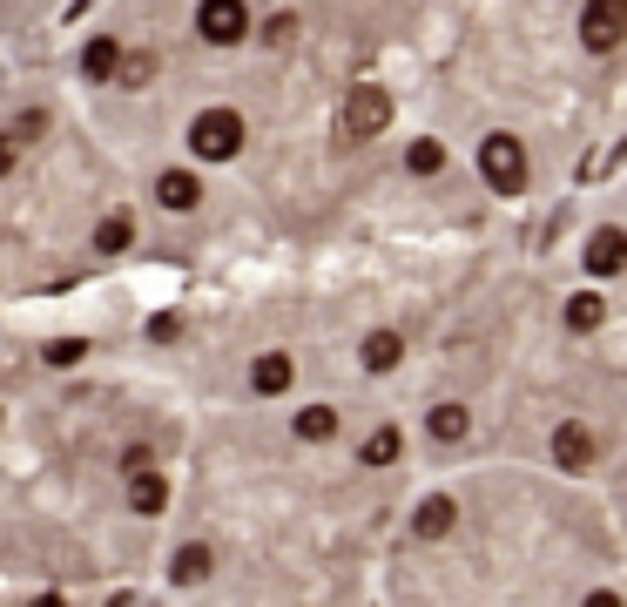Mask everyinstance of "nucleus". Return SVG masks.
Wrapping results in <instances>:
<instances>
[{
    "instance_id": "obj_16",
    "label": "nucleus",
    "mask_w": 627,
    "mask_h": 607,
    "mask_svg": "<svg viewBox=\"0 0 627 607\" xmlns=\"http://www.w3.org/2000/svg\"><path fill=\"white\" fill-rule=\"evenodd\" d=\"M129 506H135V513H162V506H169L162 473H135V479H129Z\"/></svg>"
},
{
    "instance_id": "obj_26",
    "label": "nucleus",
    "mask_w": 627,
    "mask_h": 607,
    "mask_svg": "<svg viewBox=\"0 0 627 607\" xmlns=\"http://www.w3.org/2000/svg\"><path fill=\"white\" fill-rule=\"evenodd\" d=\"M28 607H68V600H61V594H41V600H28Z\"/></svg>"
},
{
    "instance_id": "obj_11",
    "label": "nucleus",
    "mask_w": 627,
    "mask_h": 607,
    "mask_svg": "<svg viewBox=\"0 0 627 607\" xmlns=\"http://www.w3.org/2000/svg\"><path fill=\"white\" fill-rule=\"evenodd\" d=\"M115 68H122V48H115L109 34L81 48V74H88V81H115Z\"/></svg>"
},
{
    "instance_id": "obj_12",
    "label": "nucleus",
    "mask_w": 627,
    "mask_h": 607,
    "mask_svg": "<svg viewBox=\"0 0 627 607\" xmlns=\"http://www.w3.org/2000/svg\"><path fill=\"white\" fill-rule=\"evenodd\" d=\"M425 425H432V439H438V446H459L466 432H473V412H466V405H438Z\"/></svg>"
},
{
    "instance_id": "obj_3",
    "label": "nucleus",
    "mask_w": 627,
    "mask_h": 607,
    "mask_svg": "<svg viewBox=\"0 0 627 607\" xmlns=\"http://www.w3.org/2000/svg\"><path fill=\"white\" fill-rule=\"evenodd\" d=\"M620 34H627V8H620V0H594V8H580V41L594 54L620 48Z\"/></svg>"
},
{
    "instance_id": "obj_15",
    "label": "nucleus",
    "mask_w": 627,
    "mask_h": 607,
    "mask_svg": "<svg viewBox=\"0 0 627 607\" xmlns=\"http://www.w3.org/2000/svg\"><path fill=\"white\" fill-rule=\"evenodd\" d=\"M297 439L331 446V439H337V412H331V405H304V412H297Z\"/></svg>"
},
{
    "instance_id": "obj_21",
    "label": "nucleus",
    "mask_w": 627,
    "mask_h": 607,
    "mask_svg": "<svg viewBox=\"0 0 627 607\" xmlns=\"http://www.w3.org/2000/svg\"><path fill=\"white\" fill-rule=\"evenodd\" d=\"M149 74H155V61H149V54H122V68H115L122 89H149Z\"/></svg>"
},
{
    "instance_id": "obj_24",
    "label": "nucleus",
    "mask_w": 627,
    "mask_h": 607,
    "mask_svg": "<svg viewBox=\"0 0 627 607\" xmlns=\"http://www.w3.org/2000/svg\"><path fill=\"white\" fill-rule=\"evenodd\" d=\"M14 169V135H0V176Z\"/></svg>"
},
{
    "instance_id": "obj_7",
    "label": "nucleus",
    "mask_w": 627,
    "mask_h": 607,
    "mask_svg": "<svg viewBox=\"0 0 627 607\" xmlns=\"http://www.w3.org/2000/svg\"><path fill=\"white\" fill-rule=\"evenodd\" d=\"M587 271H594V277L627 271V230H594V243H587Z\"/></svg>"
},
{
    "instance_id": "obj_23",
    "label": "nucleus",
    "mask_w": 627,
    "mask_h": 607,
    "mask_svg": "<svg viewBox=\"0 0 627 607\" xmlns=\"http://www.w3.org/2000/svg\"><path fill=\"white\" fill-rule=\"evenodd\" d=\"M122 466H129V479H135V473H155V453H149V446H129Z\"/></svg>"
},
{
    "instance_id": "obj_10",
    "label": "nucleus",
    "mask_w": 627,
    "mask_h": 607,
    "mask_svg": "<svg viewBox=\"0 0 627 607\" xmlns=\"http://www.w3.org/2000/svg\"><path fill=\"white\" fill-rule=\"evenodd\" d=\"M291 372H297V365H291V358H284V352H263V358H256V365H250V385H256V392H263V398H277V392H284V385H291Z\"/></svg>"
},
{
    "instance_id": "obj_17",
    "label": "nucleus",
    "mask_w": 627,
    "mask_h": 607,
    "mask_svg": "<svg viewBox=\"0 0 627 607\" xmlns=\"http://www.w3.org/2000/svg\"><path fill=\"white\" fill-rule=\"evenodd\" d=\"M357 459H365V466H392V459H398V425H378Z\"/></svg>"
},
{
    "instance_id": "obj_6",
    "label": "nucleus",
    "mask_w": 627,
    "mask_h": 607,
    "mask_svg": "<svg viewBox=\"0 0 627 607\" xmlns=\"http://www.w3.org/2000/svg\"><path fill=\"white\" fill-rule=\"evenodd\" d=\"M554 466H560V473H587V466H594V432H587L580 418H567V425L554 432Z\"/></svg>"
},
{
    "instance_id": "obj_8",
    "label": "nucleus",
    "mask_w": 627,
    "mask_h": 607,
    "mask_svg": "<svg viewBox=\"0 0 627 607\" xmlns=\"http://www.w3.org/2000/svg\"><path fill=\"white\" fill-rule=\"evenodd\" d=\"M453 519H459V506L445 499V493H432V499H418V513H412V527L425 534V540H445L453 534Z\"/></svg>"
},
{
    "instance_id": "obj_18",
    "label": "nucleus",
    "mask_w": 627,
    "mask_h": 607,
    "mask_svg": "<svg viewBox=\"0 0 627 607\" xmlns=\"http://www.w3.org/2000/svg\"><path fill=\"white\" fill-rule=\"evenodd\" d=\"M129 236H135L129 216H102V223H95V250H129Z\"/></svg>"
},
{
    "instance_id": "obj_25",
    "label": "nucleus",
    "mask_w": 627,
    "mask_h": 607,
    "mask_svg": "<svg viewBox=\"0 0 627 607\" xmlns=\"http://www.w3.org/2000/svg\"><path fill=\"white\" fill-rule=\"evenodd\" d=\"M587 607H620V594H607V587H594V594H587Z\"/></svg>"
},
{
    "instance_id": "obj_14",
    "label": "nucleus",
    "mask_w": 627,
    "mask_h": 607,
    "mask_svg": "<svg viewBox=\"0 0 627 607\" xmlns=\"http://www.w3.org/2000/svg\"><path fill=\"white\" fill-rule=\"evenodd\" d=\"M398 358H405V337L398 331H372L365 337V372H392Z\"/></svg>"
},
{
    "instance_id": "obj_19",
    "label": "nucleus",
    "mask_w": 627,
    "mask_h": 607,
    "mask_svg": "<svg viewBox=\"0 0 627 607\" xmlns=\"http://www.w3.org/2000/svg\"><path fill=\"white\" fill-rule=\"evenodd\" d=\"M594 324H600V297H594V291L567 297V331H594Z\"/></svg>"
},
{
    "instance_id": "obj_2",
    "label": "nucleus",
    "mask_w": 627,
    "mask_h": 607,
    "mask_svg": "<svg viewBox=\"0 0 627 607\" xmlns=\"http://www.w3.org/2000/svg\"><path fill=\"white\" fill-rule=\"evenodd\" d=\"M479 176L499 190V196H519L526 190V149L513 135H486L479 142Z\"/></svg>"
},
{
    "instance_id": "obj_4",
    "label": "nucleus",
    "mask_w": 627,
    "mask_h": 607,
    "mask_svg": "<svg viewBox=\"0 0 627 607\" xmlns=\"http://www.w3.org/2000/svg\"><path fill=\"white\" fill-rule=\"evenodd\" d=\"M392 122V95L385 89H351L344 102V135H378Z\"/></svg>"
},
{
    "instance_id": "obj_9",
    "label": "nucleus",
    "mask_w": 627,
    "mask_h": 607,
    "mask_svg": "<svg viewBox=\"0 0 627 607\" xmlns=\"http://www.w3.org/2000/svg\"><path fill=\"white\" fill-rule=\"evenodd\" d=\"M155 196H162V210H196V203H203V183L190 176V169H162Z\"/></svg>"
},
{
    "instance_id": "obj_20",
    "label": "nucleus",
    "mask_w": 627,
    "mask_h": 607,
    "mask_svg": "<svg viewBox=\"0 0 627 607\" xmlns=\"http://www.w3.org/2000/svg\"><path fill=\"white\" fill-rule=\"evenodd\" d=\"M405 162H412V176H438V169H445V149H438V142H412Z\"/></svg>"
},
{
    "instance_id": "obj_1",
    "label": "nucleus",
    "mask_w": 627,
    "mask_h": 607,
    "mask_svg": "<svg viewBox=\"0 0 627 607\" xmlns=\"http://www.w3.org/2000/svg\"><path fill=\"white\" fill-rule=\"evenodd\" d=\"M190 149H196L203 162H230V155L243 149V115H236V109H203V115L190 122Z\"/></svg>"
},
{
    "instance_id": "obj_13",
    "label": "nucleus",
    "mask_w": 627,
    "mask_h": 607,
    "mask_svg": "<svg viewBox=\"0 0 627 607\" xmlns=\"http://www.w3.org/2000/svg\"><path fill=\"white\" fill-rule=\"evenodd\" d=\"M210 567H216V554H210L203 540H190L183 554H175V567H169V574L183 580V587H203V580H210Z\"/></svg>"
},
{
    "instance_id": "obj_5",
    "label": "nucleus",
    "mask_w": 627,
    "mask_h": 607,
    "mask_svg": "<svg viewBox=\"0 0 627 607\" xmlns=\"http://www.w3.org/2000/svg\"><path fill=\"white\" fill-rule=\"evenodd\" d=\"M196 28H203V41H216V48H236L243 28H250V14L236 8V0H203V8H196Z\"/></svg>"
},
{
    "instance_id": "obj_22",
    "label": "nucleus",
    "mask_w": 627,
    "mask_h": 607,
    "mask_svg": "<svg viewBox=\"0 0 627 607\" xmlns=\"http://www.w3.org/2000/svg\"><path fill=\"white\" fill-rule=\"evenodd\" d=\"M88 358V344L81 337H61V344H48V365H81Z\"/></svg>"
}]
</instances>
